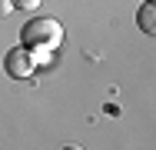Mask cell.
<instances>
[{"label":"cell","mask_w":156,"mask_h":150,"mask_svg":"<svg viewBox=\"0 0 156 150\" xmlns=\"http://www.w3.org/2000/svg\"><path fill=\"white\" fill-rule=\"evenodd\" d=\"M23 40L30 47H47V50H57L63 40V27L50 17H40V20H30L23 27Z\"/></svg>","instance_id":"6da1fadb"},{"label":"cell","mask_w":156,"mask_h":150,"mask_svg":"<svg viewBox=\"0 0 156 150\" xmlns=\"http://www.w3.org/2000/svg\"><path fill=\"white\" fill-rule=\"evenodd\" d=\"M33 70H37V60L27 47H17V50H10L7 54V73L13 77V80H27Z\"/></svg>","instance_id":"7a4b0ae2"},{"label":"cell","mask_w":156,"mask_h":150,"mask_svg":"<svg viewBox=\"0 0 156 150\" xmlns=\"http://www.w3.org/2000/svg\"><path fill=\"white\" fill-rule=\"evenodd\" d=\"M136 20H140V27L146 30V33L156 30V3H153V0H146V3L136 10Z\"/></svg>","instance_id":"3957f363"},{"label":"cell","mask_w":156,"mask_h":150,"mask_svg":"<svg viewBox=\"0 0 156 150\" xmlns=\"http://www.w3.org/2000/svg\"><path fill=\"white\" fill-rule=\"evenodd\" d=\"M10 3H13L17 10H37V7H40L43 0H10Z\"/></svg>","instance_id":"277c9868"},{"label":"cell","mask_w":156,"mask_h":150,"mask_svg":"<svg viewBox=\"0 0 156 150\" xmlns=\"http://www.w3.org/2000/svg\"><path fill=\"white\" fill-rule=\"evenodd\" d=\"M10 10H13V3L10 0H0V13H10Z\"/></svg>","instance_id":"5b68a950"},{"label":"cell","mask_w":156,"mask_h":150,"mask_svg":"<svg viewBox=\"0 0 156 150\" xmlns=\"http://www.w3.org/2000/svg\"><path fill=\"white\" fill-rule=\"evenodd\" d=\"M63 150H83V147H63Z\"/></svg>","instance_id":"8992f818"}]
</instances>
